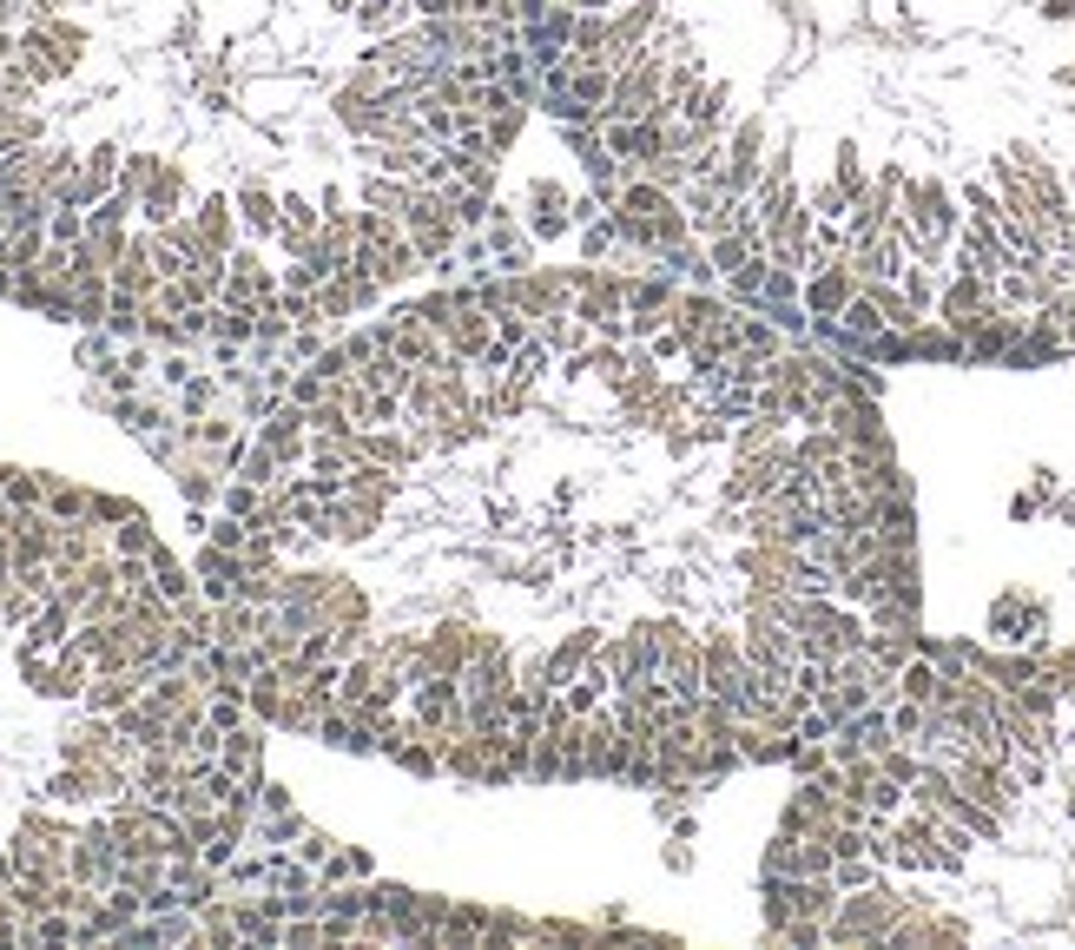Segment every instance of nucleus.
Segmentation results:
<instances>
[{"mask_svg":"<svg viewBox=\"0 0 1075 950\" xmlns=\"http://www.w3.org/2000/svg\"><path fill=\"white\" fill-rule=\"evenodd\" d=\"M858 297V271L844 265V258H831V265H818V278L805 284V310L812 317H844V304Z\"/></svg>","mask_w":1075,"mask_h":950,"instance_id":"1","label":"nucleus"},{"mask_svg":"<svg viewBox=\"0 0 1075 950\" xmlns=\"http://www.w3.org/2000/svg\"><path fill=\"white\" fill-rule=\"evenodd\" d=\"M178 206H186V172H178L172 159H158L152 185L139 192V212H145V225H172V219H186Z\"/></svg>","mask_w":1075,"mask_h":950,"instance_id":"2","label":"nucleus"},{"mask_svg":"<svg viewBox=\"0 0 1075 950\" xmlns=\"http://www.w3.org/2000/svg\"><path fill=\"white\" fill-rule=\"evenodd\" d=\"M442 343H449L456 356H475V363H482V356H488V343H495V310L469 304V310L449 324V337H442Z\"/></svg>","mask_w":1075,"mask_h":950,"instance_id":"3","label":"nucleus"},{"mask_svg":"<svg viewBox=\"0 0 1075 950\" xmlns=\"http://www.w3.org/2000/svg\"><path fill=\"white\" fill-rule=\"evenodd\" d=\"M594 654H601V634H568V641L548 654V687H555V693H562V687H575V673H581Z\"/></svg>","mask_w":1075,"mask_h":950,"instance_id":"4","label":"nucleus"},{"mask_svg":"<svg viewBox=\"0 0 1075 950\" xmlns=\"http://www.w3.org/2000/svg\"><path fill=\"white\" fill-rule=\"evenodd\" d=\"M410 192H416V178H397V172H370V178H364V206H377V212H390V219L410 212Z\"/></svg>","mask_w":1075,"mask_h":950,"instance_id":"5","label":"nucleus"},{"mask_svg":"<svg viewBox=\"0 0 1075 950\" xmlns=\"http://www.w3.org/2000/svg\"><path fill=\"white\" fill-rule=\"evenodd\" d=\"M192 219H199V238H205V251L232 258V199H218V192H212V199H205Z\"/></svg>","mask_w":1075,"mask_h":950,"instance_id":"6","label":"nucleus"},{"mask_svg":"<svg viewBox=\"0 0 1075 950\" xmlns=\"http://www.w3.org/2000/svg\"><path fill=\"white\" fill-rule=\"evenodd\" d=\"M238 219H245L251 232H277V219H284V199H271L264 185H245V192H238Z\"/></svg>","mask_w":1075,"mask_h":950,"instance_id":"7","label":"nucleus"},{"mask_svg":"<svg viewBox=\"0 0 1075 950\" xmlns=\"http://www.w3.org/2000/svg\"><path fill=\"white\" fill-rule=\"evenodd\" d=\"M937 687H944V667H931V660H905V667H898V693H905V700H924V706H931Z\"/></svg>","mask_w":1075,"mask_h":950,"instance_id":"8","label":"nucleus"},{"mask_svg":"<svg viewBox=\"0 0 1075 950\" xmlns=\"http://www.w3.org/2000/svg\"><path fill=\"white\" fill-rule=\"evenodd\" d=\"M47 476H27V469H8V482H0V502H14V508H40L47 502Z\"/></svg>","mask_w":1075,"mask_h":950,"instance_id":"9","label":"nucleus"},{"mask_svg":"<svg viewBox=\"0 0 1075 950\" xmlns=\"http://www.w3.org/2000/svg\"><path fill=\"white\" fill-rule=\"evenodd\" d=\"M350 443H356V456H364V462H383V469L390 462H410V443L403 436H350Z\"/></svg>","mask_w":1075,"mask_h":950,"instance_id":"10","label":"nucleus"},{"mask_svg":"<svg viewBox=\"0 0 1075 950\" xmlns=\"http://www.w3.org/2000/svg\"><path fill=\"white\" fill-rule=\"evenodd\" d=\"M627 310H673V291L660 278H627Z\"/></svg>","mask_w":1075,"mask_h":950,"instance_id":"11","label":"nucleus"},{"mask_svg":"<svg viewBox=\"0 0 1075 950\" xmlns=\"http://www.w3.org/2000/svg\"><path fill=\"white\" fill-rule=\"evenodd\" d=\"M740 350H753V356H779V330L772 324H759V317H740Z\"/></svg>","mask_w":1075,"mask_h":950,"instance_id":"12","label":"nucleus"},{"mask_svg":"<svg viewBox=\"0 0 1075 950\" xmlns=\"http://www.w3.org/2000/svg\"><path fill=\"white\" fill-rule=\"evenodd\" d=\"M515 132H521V106L488 113V152H508V145H515Z\"/></svg>","mask_w":1075,"mask_h":950,"instance_id":"13","label":"nucleus"},{"mask_svg":"<svg viewBox=\"0 0 1075 950\" xmlns=\"http://www.w3.org/2000/svg\"><path fill=\"white\" fill-rule=\"evenodd\" d=\"M831 884H838V891H864V884H877V878H871V865H864V852H858V858H838V865H831Z\"/></svg>","mask_w":1075,"mask_h":950,"instance_id":"14","label":"nucleus"},{"mask_svg":"<svg viewBox=\"0 0 1075 950\" xmlns=\"http://www.w3.org/2000/svg\"><path fill=\"white\" fill-rule=\"evenodd\" d=\"M1049 251L1075 258V212H1068V206H1062V212H1055V225H1049Z\"/></svg>","mask_w":1075,"mask_h":950,"instance_id":"15","label":"nucleus"},{"mask_svg":"<svg viewBox=\"0 0 1075 950\" xmlns=\"http://www.w3.org/2000/svg\"><path fill=\"white\" fill-rule=\"evenodd\" d=\"M905 297H911V304H931V271H924V265L905 271Z\"/></svg>","mask_w":1075,"mask_h":950,"instance_id":"16","label":"nucleus"},{"mask_svg":"<svg viewBox=\"0 0 1075 950\" xmlns=\"http://www.w3.org/2000/svg\"><path fill=\"white\" fill-rule=\"evenodd\" d=\"M284 943H323V924L297 917V924H284Z\"/></svg>","mask_w":1075,"mask_h":950,"instance_id":"17","label":"nucleus"},{"mask_svg":"<svg viewBox=\"0 0 1075 950\" xmlns=\"http://www.w3.org/2000/svg\"><path fill=\"white\" fill-rule=\"evenodd\" d=\"M297 852H304V865H323V858H330V838H323V832H304Z\"/></svg>","mask_w":1075,"mask_h":950,"instance_id":"18","label":"nucleus"},{"mask_svg":"<svg viewBox=\"0 0 1075 950\" xmlns=\"http://www.w3.org/2000/svg\"><path fill=\"white\" fill-rule=\"evenodd\" d=\"M575 14H614V8H627V0H568Z\"/></svg>","mask_w":1075,"mask_h":950,"instance_id":"19","label":"nucleus"},{"mask_svg":"<svg viewBox=\"0 0 1075 950\" xmlns=\"http://www.w3.org/2000/svg\"><path fill=\"white\" fill-rule=\"evenodd\" d=\"M212 397H218V390H212V384H205V376H199V384H192V390H186V410H205V403H212Z\"/></svg>","mask_w":1075,"mask_h":950,"instance_id":"20","label":"nucleus"},{"mask_svg":"<svg viewBox=\"0 0 1075 950\" xmlns=\"http://www.w3.org/2000/svg\"><path fill=\"white\" fill-rule=\"evenodd\" d=\"M0 482H8V469H0Z\"/></svg>","mask_w":1075,"mask_h":950,"instance_id":"21","label":"nucleus"}]
</instances>
